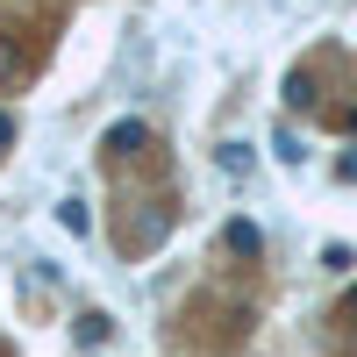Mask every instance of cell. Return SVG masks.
<instances>
[{
  "label": "cell",
  "mask_w": 357,
  "mask_h": 357,
  "mask_svg": "<svg viewBox=\"0 0 357 357\" xmlns=\"http://www.w3.org/2000/svg\"><path fill=\"white\" fill-rule=\"evenodd\" d=\"M8 143H15V114H0V151H8Z\"/></svg>",
  "instance_id": "52a82bcc"
},
{
  "label": "cell",
  "mask_w": 357,
  "mask_h": 357,
  "mask_svg": "<svg viewBox=\"0 0 357 357\" xmlns=\"http://www.w3.org/2000/svg\"><path fill=\"white\" fill-rule=\"evenodd\" d=\"M343 122H350V136H357V107H350V114H343Z\"/></svg>",
  "instance_id": "ba28073f"
},
{
  "label": "cell",
  "mask_w": 357,
  "mask_h": 357,
  "mask_svg": "<svg viewBox=\"0 0 357 357\" xmlns=\"http://www.w3.org/2000/svg\"><path fill=\"white\" fill-rule=\"evenodd\" d=\"M222 243H229L236 257H257V250H264V236H257V222H229V236H222Z\"/></svg>",
  "instance_id": "6da1fadb"
},
{
  "label": "cell",
  "mask_w": 357,
  "mask_h": 357,
  "mask_svg": "<svg viewBox=\"0 0 357 357\" xmlns=\"http://www.w3.org/2000/svg\"><path fill=\"white\" fill-rule=\"evenodd\" d=\"M8 72H15V43L0 36V79H8Z\"/></svg>",
  "instance_id": "8992f818"
},
{
  "label": "cell",
  "mask_w": 357,
  "mask_h": 357,
  "mask_svg": "<svg viewBox=\"0 0 357 357\" xmlns=\"http://www.w3.org/2000/svg\"><path fill=\"white\" fill-rule=\"evenodd\" d=\"M57 222H65L72 236H86V229H93V215H86V200H79V193H65V200H57Z\"/></svg>",
  "instance_id": "7a4b0ae2"
},
{
  "label": "cell",
  "mask_w": 357,
  "mask_h": 357,
  "mask_svg": "<svg viewBox=\"0 0 357 357\" xmlns=\"http://www.w3.org/2000/svg\"><path fill=\"white\" fill-rule=\"evenodd\" d=\"M72 336H79V350H100V343H107V314H79Z\"/></svg>",
  "instance_id": "3957f363"
},
{
  "label": "cell",
  "mask_w": 357,
  "mask_h": 357,
  "mask_svg": "<svg viewBox=\"0 0 357 357\" xmlns=\"http://www.w3.org/2000/svg\"><path fill=\"white\" fill-rule=\"evenodd\" d=\"M272 151H279V165H301V158H307L301 143H293V129H279V136H272Z\"/></svg>",
  "instance_id": "5b68a950"
},
{
  "label": "cell",
  "mask_w": 357,
  "mask_h": 357,
  "mask_svg": "<svg viewBox=\"0 0 357 357\" xmlns=\"http://www.w3.org/2000/svg\"><path fill=\"white\" fill-rule=\"evenodd\" d=\"M136 143H143V129H136V122H122V129H107V151H136Z\"/></svg>",
  "instance_id": "277c9868"
}]
</instances>
